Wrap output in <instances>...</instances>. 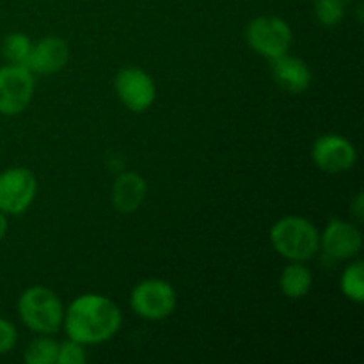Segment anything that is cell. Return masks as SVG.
Wrapping results in <instances>:
<instances>
[{
	"label": "cell",
	"mask_w": 364,
	"mask_h": 364,
	"mask_svg": "<svg viewBox=\"0 0 364 364\" xmlns=\"http://www.w3.org/2000/svg\"><path fill=\"white\" fill-rule=\"evenodd\" d=\"M352 206V212H354L355 219L358 220H363V215H364V201H363V194L359 192L358 196L354 198V201L350 203Z\"/></svg>",
	"instance_id": "21"
},
{
	"label": "cell",
	"mask_w": 364,
	"mask_h": 364,
	"mask_svg": "<svg viewBox=\"0 0 364 364\" xmlns=\"http://www.w3.org/2000/svg\"><path fill=\"white\" fill-rule=\"evenodd\" d=\"M7 233V215L4 212H0V240L6 237Z\"/></svg>",
	"instance_id": "22"
},
{
	"label": "cell",
	"mask_w": 364,
	"mask_h": 364,
	"mask_svg": "<svg viewBox=\"0 0 364 364\" xmlns=\"http://www.w3.org/2000/svg\"><path fill=\"white\" fill-rule=\"evenodd\" d=\"M320 249L333 262L355 258L363 249V233L355 224L343 219H333L320 235Z\"/></svg>",
	"instance_id": "10"
},
{
	"label": "cell",
	"mask_w": 364,
	"mask_h": 364,
	"mask_svg": "<svg viewBox=\"0 0 364 364\" xmlns=\"http://www.w3.org/2000/svg\"><path fill=\"white\" fill-rule=\"evenodd\" d=\"M279 287L284 297L302 299L309 294L313 287L311 270L304 265V262H290L281 272Z\"/></svg>",
	"instance_id": "14"
},
{
	"label": "cell",
	"mask_w": 364,
	"mask_h": 364,
	"mask_svg": "<svg viewBox=\"0 0 364 364\" xmlns=\"http://www.w3.org/2000/svg\"><path fill=\"white\" fill-rule=\"evenodd\" d=\"M315 16L323 27H336L345 16V0H316Z\"/></svg>",
	"instance_id": "18"
},
{
	"label": "cell",
	"mask_w": 364,
	"mask_h": 364,
	"mask_svg": "<svg viewBox=\"0 0 364 364\" xmlns=\"http://www.w3.org/2000/svg\"><path fill=\"white\" fill-rule=\"evenodd\" d=\"M121 323L123 315L119 306L105 295H80L64 309L63 327L66 336L84 347L109 341L121 329Z\"/></svg>",
	"instance_id": "1"
},
{
	"label": "cell",
	"mask_w": 364,
	"mask_h": 364,
	"mask_svg": "<svg viewBox=\"0 0 364 364\" xmlns=\"http://www.w3.org/2000/svg\"><path fill=\"white\" fill-rule=\"evenodd\" d=\"M18 316L38 334H53L63 327L64 306L59 295L46 287H31L18 299Z\"/></svg>",
	"instance_id": "3"
},
{
	"label": "cell",
	"mask_w": 364,
	"mask_h": 364,
	"mask_svg": "<svg viewBox=\"0 0 364 364\" xmlns=\"http://www.w3.org/2000/svg\"><path fill=\"white\" fill-rule=\"evenodd\" d=\"M38 180L27 167H11L0 173V212L21 215L34 203Z\"/></svg>",
	"instance_id": "7"
},
{
	"label": "cell",
	"mask_w": 364,
	"mask_h": 364,
	"mask_svg": "<svg viewBox=\"0 0 364 364\" xmlns=\"http://www.w3.org/2000/svg\"><path fill=\"white\" fill-rule=\"evenodd\" d=\"M87 354L84 345L68 338V341L59 343V354H57V364H85Z\"/></svg>",
	"instance_id": "19"
},
{
	"label": "cell",
	"mask_w": 364,
	"mask_h": 364,
	"mask_svg": "<svg viewBox=\"0 0 364 364\" xmlns=\"http://www.w3.org/2000/svg\"><path fill=\"white\" fill-rule=\"evenodd\" d=\"M34 73L27 66L6 64L0 68V114L16 116L31 103L34 95Z\"/></svg>",
	"instance_id": "6"
},
{
	"label": "cell",
	"mask_w": 364,
	"mask_h": 364,
	"mask_svg": "<svg viewBox=\"0 0 364 364\" xmlns=\"http://www.w3.org/2000/svg\"><path fill=\"white\" fill-rule=\"evenodd\" d=\"M114 89L119 102L137 114L146 112L156 98V85L151 75L141 68H123L114 78Z\"/></svg>",
	"instance_id": "8"
},
{
	"label": "cell",
	"mask_w": 364,
	"mask_h": 364,
	"mask_svg": "<svg viewBox=\"0 0 364 364\" xmlns=\"http://www.w3.org/2000/svg\"><path fill=\"white\" fill-rule=\"evenodd\" d=\"M245 41L258 55L272 60L284 55L294 41V32L287 20L279 16H258L249 21Z\"/></svg>",
	"instance_id": "4"
},
{
	"label": "cell",
	"mask_w": 364,
	"mask_h": 364,
	"mask_svg": "<svg viewBox=\"0 0 364 364\" xmlns=\"http://www.w3.org/2000/svg\"><path fill=\"white\" fill-rule=\"evenodd\" d=\"M57 354H59V343L48 334L34 338L25 348L23 361L27 364H57Z\"/></svg>",
	"instance_id": "15"
},
{
	"label": "cell",
	"mask_w": 364,
	"mask_h": 364,
	"mask_svg": "<svg viewBox=\"0 0 364 364\" xmlns=\"http://www.w3.org/2000/svg\"><path fill=\"white\" fill-rule=\"evenodd\" d=\"M341 291L347 299L354 302L364 301V265L361 259L352 262L350 265L345 267L340 279Z\"/></svg>",
	"instance_id": "17"
},
{
	"label": "cell",
	"mask_w": 364,
	"mask_h": 364,
	"mask_svg": "<svg viewBox=\"0 0 364 364\" xmlns=\"http://www.w3.org/2000/svg\"><path fill=\"white\" fill-rule=\"evenodd\" d=\"M270 68H272V77L276 84L290 95H301L311 85V70L299 57L284 53L270 60Z\"/></svg>",
	"instance_id": "12"
},
{
	"label": "cell",
	"mask_w": 364,
	"mask_h": 364,
	"mask_svg": "<svg viewBox=\"0 0 364 364\" xmlns=\"http://www.w3.org/2000/svg\"><path fill=\"white\" fill-rule=\"evenodd\" d=\"M311 156L315 166L323 173H347L355 166L358 151L347 137L340 134H326L313 144Z\"/></svg>",
	"instance_id": "9"
},
{
	"label": "cell",
	"mask_w": 364,
	"mask_h": 364,
	"mask_svg": "<svg viewBox=\"0 0 364 364\" xmlns=\"http://www.w3.org/2000/svg\"><path fill=\"white\" fill-rule=\"evenodd\" d=\"M70 60V46L59 36H46L38 43H32L27 68L32 73L52 75L64 70Z\"/></svg>",
	"instance_id": "11"
},
{
	"label": "cell",
	"mask_w": 364,
	"mask_h": 364,
	"mask_svg": "<svg viewBox=\"0 0 364 364\" xmlns=\"http://www.w3.org/2000/svg\"><path fill=\"white\" fill-rule=\"evenodd\" d=\"M274 251L288 262H308L320 251V231L301 215H287L270 228Z\"/></svg>",
	"instance_id": "2"
},
{
	"label": "cell",
	"mask_w": 364,
	"mask_h": 364,
	"mask_svg": "<svg viewBox=\"0 0 364 364\" xmlns=\"http://www.w3.org/2000/svg\"><path fill=\"white\" fill-rule=\"evenodd\" d=\"M32 41L23 32H13L4 38L2 55L7 64H18V66H27L28 55H31Z\"/></svg>",
	"instance_id": "16"
},
{
	"label": "cell",
	"mask_w": 364,
	"mask_h": 364,
	"mask_svg": "<svg viewBox=\"0 0 364 364\" xmlns=\"http://www.w3.org/2000/svg\"><path fill=\"white\" fill-rule=\"evenodd\" d=\"M18 341L16 327L6 318H0V355L7 354L14 348Z\"/></svg>",
	"instance_id": "20"
},
{
	"label": "cell",
	"mask_w": 364,
	"mask_h": 364,
	"mask_svg": "<svg viewBox=\"0 0 364 364\" xmlns=\"http://www.w3.org/2000/svg\"><path fill=\"white\" fill-rule=\"evenodd\" d=\"M148 194V183L139 173H121L112 185V205L119 213H134Z\"/></svg>",
	"instance_id": "13"
},
{
	"label": "cell",
	"mask_w": 364,
	"mask_h": 364,
	"mask_svg": "<svg viewBox=\"0 0 364 364\" xmlns=\"http://www.w3.org/2000/svg\"><path fill=\"white\" fill-rule=\"evenodd\" d=\"M178 297L167 281L146 279L132 290L130 306L135 315L144 320H164L176 309Z\"/></svg>",
	"instance_id": "5"
}]
</instances>
